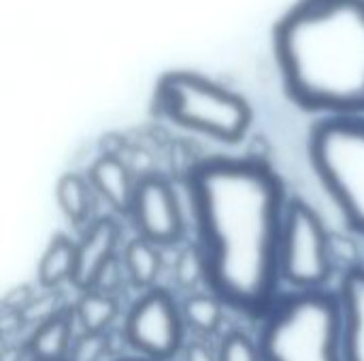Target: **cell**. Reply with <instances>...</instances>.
<instances>
[{"instance_id":"obj_1","label":"cell","mask_w":364,"mask_h":361,"mask_svg":"<svg viewBox=\"0 0 364 361\" xmlns=\"http://www.w3.org/2000/svg\"><path fill=\"white\" fill-rule=\"evenodd\" d=\"M186 185L207 287L224 306L264 319L282 281L284 181L260 160L209 157Z\"/></svg>"},{"instance_id":"obj_2","label":"cell","mask_w":364,"mask_h":361,"mask_svg":"<svg viewBox=\"0 0 364 361\" xmlns=\"http://www.w3.org/2000/svg\"><path fill=\"white\" fill-rule=\"evenodd\" d=\"M258 349L262 361H346L339 296L309 289L279 298L264 317Z\"/></svg>"},{"instance_id":"obj_3","label":"cell","mask_w":364,"mask_h":361,"mask_svg":"<svg viewBox=\"0 0 364 361\" xmlns=\"http://www.w3.org/2000/svg\"><path fill=\"white\" fill-rule=\"evenodd\" d=\"M309 157L348 226L364 234V117L335 115L316 123Z\"/></svg>"},{"instance_id":"obj_4","label":"cell","mask_w":364,"mask_h":361,"mask_svg":"<svg viewBox=\"0 0 364 361\" xmlns=\"http://www.w3.org/2000/svg\"><path fill=\"white\" fill-rule=\"evenodd\" d=\"M156 106L171 121L222 143H239L252 123V111L237 94L190 72L166 74Z\"/></svg>"},{"instance_id":"obj_5","label":"cell","mask_w":364,"mask_h":361,"mask_svg":"<svg viewBox=\"0 0 364 361\" xmlns=\"http://www.w3.org/2000/svg\"><path fill=\"white\" fill-rule=\"evenodd\" d=\"M282 279L299 291L320 289L331 277V240L320 215L301 198L286 209L282 234Z\"/></svg>"},{"instance_id":"obj_6","label":"cell","mask_w":364,"mask_h":361,"mask_svg":"<svg viewBox=\"0 0 364 361\" xmlns=\"http://www.w3.org/2000/svg\"><path fill=\"white\" fill-rule=\"evenodd\" d=\"M186 321L173 296L164 289H149L126 317V338L141 357L171 361L183 345Z\"/></svg>"},{"instance_id":"obj_7","label":"cell","mask_w":364,"mask_h":361,"mask_svg":"<svg viewBox=\"0 0 364 361\" xmlns=\"http://www.w3.org/2000/svg\"><path fill=\"white\" fill-rule=\"evenodd\" d=\"M130 217L141 238L156 247L179 243L186 230L179 198L173 185L158 174H147L136 183Z\"/></svg>"},{"instance_id":"obj_8","label":"cell","mask_w":364,"mask_h":361,"mask_svg":"<svg viewBox=\"0 0 364 361\" xmlns=\"http://www.w3.org/2000/svg\"><path fill=\"white\" fill-rule=\"evenodd\" d=\"M117 240H119V226L111 217H100L87 228L81 243L77 245V266H75L73 283L79 289L92 291L98 274L115 260L113 253Z\"/></svg>"},{"instance_id":"obj_9","label":"cell","mask_w":364,"mask_h":361,"mask_svg":"<svg viewBox=\"0 0 364 361\" xmlns=\"http://www.w3.org/2000/svg\"><path fill=\"white\" fill-rule=\"evenodd\" d=\"M337 296L343 313V360L364 361V268L348 270Z\"/></svg>"},{"instance_id":"obj_10","label":"cell","mask_w":364,"mask_h":361,"mask_svg":"<svg viewBox=\"0 0 364 361\" xmlns=\"http://www.w3.org/2000/svg\"><path fill=\"white\" fill-rule=\"evenodd\" d=\"M92 185L96 191L119 213H130L134 198V183L126 164L115 155H102L90 170Z\"/></svg>"},{"instance_id":"obj_11","label":"cell","mask_w":364,"mask_h":361,"mask_svg":"<svg viewBox=\"0 0 364 361\" xmlns=\"http://www.w3.org/2000/svg\"><path fill=\"white\" fill-rule=\"evenodd\" d=\"M73 317L68 311L49 315L32 334L28 343L30 357L34 361H64L70 353Z\"/></svg>"},{"instance_id":"obj_12","label":"cell","mask_w":364,"mask_h":361,"mask_svg":"<svg viewBox=\"0 0 364 361\" xmlns=\"http://www.w3.org/2000/svg\"><path fill=\"white\" fill-rule=\"evenodd\" d=\"M77 266V245L66 234H55L47 245L38 264V283L53 289L64 281H73Z\"/></svg>"},{"instance_id":"obj_13","label":"cell","mask_w":364,"mask_h":361,"mask_svg":"<svg viewBox=\"0 0 364 361\" xmlns=\"http://www.w3.org/2000/svg\"><path fill=\"white\" fill-rule=\"evenodd\" d=\"M124 262H126V270H128L132 283L139 287L154 285V281L158 279V274L162 270V257H160L158 247L141 236L130 240V245L126 247V253H124Z\"/></svg>"},{"instance_id":"obj_14","label":"cell","mask_w":364,"mask_h":361,"mask_svg":"<svg viewBox=\"0 0 364 361\" xmlns=\"http://www.w3.org/2000/svg\"><path fill=\"white\" fill-rule=\"evenodd\" d=\"M55 198L58 204L62 209V213L66 215V219L75 226H81L83 221H87L90 215V189L85 185V181L75 174L68 172L58 181L55 187Z\"/></svg>"},{"instance_id":"obj_15","label":"cell","mask_w":364,"mask_h":361,"mask_svg":"<svg viewBox=\"0 0 364 361\" xmlns=\"http://www.w3.org/2000/svg\"><path fill=\"white\" fill-rule=\"evenodd\" d=\"M117 304L109 294L100 291H85L77 304V321L81 323L83 332L102 334L107 326L115 319Z\"/></svg>"},{"instance_id":"obj_16","label":"cell","mask_w":364,"mask_h":361,"mask_svg":"<svg viewBox=\"0 0 364 361\" xmlns=\"http://www.w3.org/2000/svg\"><path fill=\"white\" fill-rule=\"evenodd\" d=\"M181 315L190 330L209 334L215 332L222 321V302L213 294H194L186 298Z\"/></svg>"},{"instance_id":"obj_17","label":"cell","mask_w":364,"mask_h":361,"mask_svg":"<svg viewBox=\"0 0 364 361\" xmlns=\"http://www.w3.org/2000/svg\"><path fill=\"white\" fill-rule=\"evenodd\" d=\"M218 361H262L258 345H254L245 334L232 332L222 340Z\"/></svg>"},{"instance_id":"obj_18","label":"cell","mask_w":364,"mask_h":361,"mask_svg":"<svg viewBox=\"0 0 364 361\" xmlns=\"http://www.w3.org/2000/svg\"><path fill=\"white\" fill-rule=\"evenodd\" d=\"M175 277L177 283L186 289H192L198 281H205V270H203V260L198 253V247L192 245L188 247L179 260H177V268H175Z\"/></svg>"},{"instance_id":"obj_19","label":"cell","mask_w":364,"mask_h":361,"mask_svg":"<svg viewBox=\"0 0 364 361\" xmlns=\"http://www.w3.org/2000/svg\"><path fill=\"white\" fill-rule=\"evenodd\" d=\"M107 351V336L96 332H83L70 347L68 361H100Z\"/></svg>"},{"instance_id":"obj_20","label":"cell","mask_w":364,"mask_h":361,"mask_svg":"<svg viewBox=\"0 0 364 361\" xmlns=\"http://www.w3.org/2000/svg\"><path fill=\"white\" fill-rule=\"evenodd\" d=\"M186 361H218L211 351L203 345H190L188 351H186Z\"/></svg>"},{"instance_id":"obj_21","label":"cell","mask_w":364,"mask_h":361,"mask_svg":"<svg viewBox=\"0 0 364 361\" xmlns=\"http://www.w3.org/2000/svg\"><path fill=\"white\" fill-rule=\"evenodd\" d=\"M122 361H154V360H145V357H143V360H122Z\"/></svg>"},{"instance_id":"obj_22","label":"cell","mask_w":364,"mask_h":361,"mask_svg":"<svg viewBox=\"0 0 364 361\" xmlns=\"http://www.w3.org/2000/svg\"><path fill=\"white\" fill-rule=\"evenodd\" d=\"M32 361H34V360H32Z\"/></svg>"}]
</instances>
